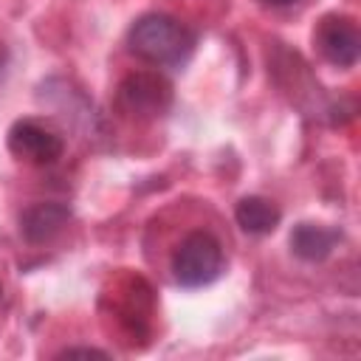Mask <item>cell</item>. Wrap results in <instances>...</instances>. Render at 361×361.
<instances>
[{
  "label": "cell",
  "mask_w": 361,
  "mask_h": 361,
  "mask_svg": "<svg viewBox=\"0 0 361 361\" xmlns=\"http://www.w3.org/2000/svg\"><path fill=\"white\" fill-rule=\"evenodd\" d=\"M127 39L130 51L152 65H183L195 48V34L169 14H144Z\"/></svg>",
  "instance_id": "1"
},
{
  "label": "cell",
  "mask_w": 361,
  "mask_h": 361,
  "mask_svg": "<svg viewBox=\"0 0 361 361\" xmlns=\"http://www.w3.org/2000/svg\"><path fill=\"white\" fill-rule=\"evenodd\" d=\"M62 355H99V358H107V353L96 350V347H65Z\"/></svg>",
  "instance_id": "9"
},
{
  "label": "cell",
  "mask_w": 361,
  "mask_h": 361,
  "mask_svg": "<svg viewBox=\"0 0 361 361\" xmlns=\"http://www.w3.org/2000/svg\"><path fill=\"white\" fill-rule=\"evenodd\" d=\"M118 104L124 113L135 118H155L164 116L172 104V85L152 71L127 73L118 85Z\"/></svg>",
  "instance_id": "3"
},
{
  "label": "cell",
  "mask_w": 361,
  "mask_h": 361,
  "mask_svg": "<svg viewBox=\"0 0 361 361\" xmlns=\"http://www.w3.org/2000/svg\"><path fill=\"white\" fill-rule=\"evenodd\" d=\"M0 293H3V288H0Z\"/></svg>",
  "instance_id": "11"
},
{
  "label": "cell",
  "mask_w": 361,
  "mask_h": 361,
  "mask_svg": "<svg viewBox=\"0 0 361 361\" xmlns=\"http://www.w3.org/2000/svg\"><path fill=\"white\" fill-rule=\"evenodd\" d=\"M234 217H237V223H240L243 231H248V234H268L279 223V209L271 200L251 195V197H243L237 203Z\"/></svg>",
  "instance_id": "8"
},
{
  "label": "cell",
  "mask_w": 361,
  "mask_h": 361,
  "mask_svg": "<svg viewBox=\"0 0 361 361\" xmlns=\"http://www.w3.org/2000/svg\"><path fill=\"white\" fill-rule=\"evenodd\" d=\"M8 149L28 161V164H37V166H45V164H54L65 144H62V135L54 133L51 127H45L42 121L37 118H20L11 124L8 130Z\"/></svg>",
  "instance_id": "4"
},
{
  "label": "cell",
  "mask_w": 361,
  "mask_h": 361,
  "mask_svg": "<svg viewBox=\"0 0 361 361\" xmlns=\"http://www.w3.org/2000/svg\"><path fill=\"white\" fill-rule=\"evenodd\" d=\"M316 42H319V51L324 54V59L338 68H353L358 62L361 39H358V28L350 17H324L319 23Z\"/></svg>",
  "instance_id": "5"
},
{
  "label": "cell",
  "mask_w": 361,
  "mask_h": 361,
  "mask_svg": "<svg viewBox=\"0 0 361 361\" xmlns=\"http://www.w3.org/2000/svg\"><path fill=\"white\" fill-rule=\"evenodd\" d=\"M262 3H268V6H290L296 0H262Z\"/></svg>",
  "instance_id": "10"
},
{
  "label": "cell",
  "mask_w": 361,
  "mask_h": 361,
  "mask_svg": "<svg viewBox=\"0 0 361 361\" xmlns=\"http://www.w3.org/2000/svg\"><path fill=\"white\" fill-rule=\"evenodd\" d=\"M172 279L183 288H203L223 271V245L212 231H189L169 259Z\"/></svg>",
  "instance_id": "2"
},
{
  "label": "cell",
  "mask_w": 361,
  "mask_h": 361,
  "mask_svg": "<svg viewBox=\"0 0 361 361\" xmlns=\"http://www.w3.org/2000/svg\"><path fill=\"white\" fill-rule=\"evenodd\" d=\"M338 240H341V234L336 228H327V226H319V223H299L290 231V248L305 262L327 259Z\"/></svg>",
  "instance_id": "7"
},
{
  "label": "cell",
  "mask_w": 361,
  "mask_h": 361,
  "mask_svg": "<svg viewBox=\"0 0 361 361\" xmlns=\"http://www.w3.org/2000/svg\"><path fill=\"white\" fill-rule=\"evenodd\" d=\"M71 220V209L62 203H34L20 214V231L28 243H45Z\"/></svg>",
  "instance_id": "6"
}]
</instances>
